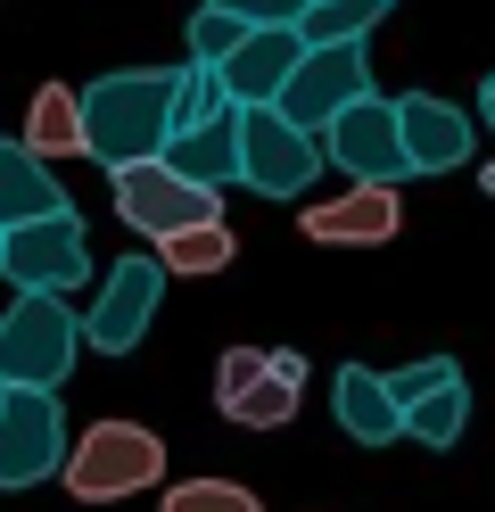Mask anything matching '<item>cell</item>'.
<instances>
[{"mask_svg": "<svg viewBox=\"0 0 495 512\" xmlns=\"http://www.w3.org/2000/svg\"><path fill=\"white\" fill-rule=\"evenodd\" d=\"M50 215H75V199L25 141L0 133V232H25V223H50Z\"/></svg>", "mask_w": 495, "mask_h": 512, "instance_id": "obj_14", "label": "cell"}, {"mask_svg": "<svg viewBox=\"0 0 495 512\" xmlns=\"http://www.w3.org/2000/svg\"><path fill=\"white\" fill-rule=\"evenodd\" d=\"M66 405L42 389H0V488H42L66 471Z\"/></svg>", "mask_w": 495, "mask_h": 512, "instance_id": "obj_7", "label": "cell"}, {"mask_svg": "<svg viewBox=\"0 0 495 512\" xmlns=\"http://www.w3.org/2000/svg\"><path fill=\"white\" fill-rule=\"evenodd\" d=\"M108 199H116V215L132 223L141 240H174V232H198V223H223V199L215 190H198V182H182L165 157H149V166H124V174H108Z\"/></svg>", "mask_w": 495, "mask_h": 512, "instance_id": "obj_5", "label": "cell"}, {"mask_svg": "<svg viewBox=\"0 0 495 512\" xmlns=\"http://www.w3.org/2000/svg\"><path fill=\"white\" fill-rule=\"evenodd\" d=\"M355 100H372V58H363V42H347V50H306L297 58V75H289V91H281V116L297 124V133H330Z\"/></svg>", "mask_w": 495, "mask_h": 512, "instance_id": "obj_8", "label": "cell"}, {"mask_svg": "<svg viewBox=\"0 0 495 512\" xmlns=\"http://www.w3.org/2000/svg\"><path fill=\"white\" fill-rule=\"evenodd\" d=\"M297 58H306V42H297V25H256V34L223 58V100L231 108H281V91L297 75Z\"/></svg>", "mask_w": 495, "mask_h": 512, "instance_id": "obj_11", "label": "cell"}, {"mask_svg": "<svg viewBox=\"0 0 495 512\" xmlns=\"http://www.w3.org/2000/svg\"><path fill=\"white\" fill-rule=\"evenodd\" d=\"M231 116V100H223V75L215 67H174V141H190V133H207V124H223ZM165 141V149H174Z\"/></svg>", "mask_w": 495, "mask_h": 512, "instance_id": "obj_18", "label": "cell"}, {"mask_svg": "<svg viewBox=\"0 0 495 512\" xmlns=\"http://www.w3.org/2000/svg\"><path fill=\"white\" fill-rule=\"evenodd\" d=\"M330 405H339V430L355 446H396L405 438V413H396V397H388V372H372V364H339Z\"/></svg>", "mask_w": 495, "mask_h": 512, "instance_id": "obj_15", "label": "cell"}, {"mask_svg": "<svg viewBox=\"0 0 495 512\" xmlns=\"http://www.w3.org/2000/svg\"><path fill=\"white\" fill-rule=\"evenodd\" d=\"M462 430H471V380H454V389L405 405V438H421V446H454Z\"/></svg>", "mask_w": 495, "mask_h": 512, "instance_id": "obj_21", "label": "cell"}, {"mask_svg": "<svg viewBox=\"0 0 495 512\" xmlns=\"http://www.w3.org/2000/svg\"><path fill=\"white\" fill-rule=\"evenodd\" d=\"M0 248H9V232H0Z\"/></svg>", "mask_w": 495, "mask_h": 512, "instance_id": "obj_30", "label": "cell"}, {"mask_svg": "<svg viewBox=\"0 0 495 512\" xmlns=\"http://www.w3.org/2000/svg\"><path fill=\"white\" fill-rule=\"evenodd\" d=\"M380 25V0H314L306 17H297V42L306 50H347Z\"/></svg>", "mask_w": 495, "mask_h": 512, "instance_id": "obj_19", "label": "cell"}, {"mask_svg": "<svg viewBox=\"0 0 495 512\" xmlns=\"http://www.w3.org/2000/svg\"><path fill=\"white\" fill-rule=\"evenodd\" d=\"M479 116H487V133H495V75L479 83Z\"/></svg>", "mask_w": 495, "mask_h": 512, "instance_id": "obj_28", "label": "cell"}, {"mask_svg": "<svg viewBox=\"0 0 495 512\" xmlns=\"http://www.w3.org/2000/svg\"><path fill=\"white\" fill-rule=\"evenodd\" d=\"M174 141V67H116L83 91V157L108 174L149 166Z\"/></svg>", "mask_w": 495, "mask_h": 512, "instance_id": "obj_1", "label": "cell"}, {"mask_svg": "<svg viewBox=\"0 0 495 512\" xmlns=\"http://www.w3.org/2000/svg\"><path fill=\"white\" fill-rule=\"evenodd\" d=\"M380 9H388V0H380Z\"/></svg>", "mask_w": 495, "mask_h": 512, "instance_id": "obj_31", "label": "cell"}, {"mask_svg": "<svg viewBox=\"0 0 495 512\" xmlns=\"http://www.w3.org/2000/svg\"><path fill=\"white\" fill-rule=\"evenodd\" d=\"M240 42H248V25H240V17L207 9V0L190 9V67H223V58L240 50Z\"/></svg>", "mask_w": 495, "mask_h": 512, "instance_id": "obj_24", "label": "cell"}, {"mask_svg": "<svg viewBox=\"0 0 495 512\" xmlns=\"http://www.w3.org/2000/svg\"><path fill=\"white\" fill-rule=\"evenodd\" d=\"M479 190H487V199H495V157H487V166H479Z\"/></svg>", "mask_w": 495, "mask_h": 512, "instance_id": "obj_29", "label": "cell"}, {"mask_svg": "<svg viewBox=\"0 0 495 512\" xmlns=\"http://www.w3.org/2000/svg\"><path fill=\"white\" fill-rule=\"evenodd\" d=\"M322 157L339 166L347 182H363V190H396L413 166H405V133H396V100H355L339 124L322 133Z\"/></svg>", "mask_w": 495, "mask_h": 512, "instance_id": "obj_10", "label": "cell"}, {"mask_svg": "<svg viewBox=\"0 0 495 512\" xmlns=\"http://www.w3.org/2000/svg\"><path fill=\"white\" fill-rule=\"evenodd\" d=\"M165 166H174L182 182H198V190H215V199H223V182H240L231 116H223V124H207V133H190V141H174V149H165Z\"/></svg>", "mask_w": 495, "mask_h": 512, "instance_id": "obj_17", "label": "cell"}, {"mask_svg": "<svg viewBox=\"0 0 495 512\" xmlns=\"http://www.w3.org/2000/svg\"><path fill=\"white\" fill-rule=\"evenodd\" d=\"M289 413H297V380H281V372H264L256 389H248V405L231 413V422H240V430H281Z\"/></svg>", "mask_w": 495, "mask_h": 512, "instance_id": "obj_25", "label": "cell"}, {"mask_svg": "<svg viewBox=\"0 0 495 512\" xmlns=\"http://www.w3.org/2000/svg\"><path fill=\"white\" fill-rule=\"evenodd\" d=\"M157 298H165V265L157 256H116L91 290V314H83V347L99 356H132L157 323Z\"/></svg>", "mask_w": 495, "mask_h": 512, "instance_id": "obj_6", "label": "cell"}, {"mask_svg": "<svg viewBox=\"0 0 495 512\" xmlns=\"http://www.w3.org/2000/svg\"><path fill=\"white\" fill-rule=\"evenodd\" d=\"M83 356V314L66 298H25L0 314V389H42L58 397V380Z\"/></svg>", "mask_w": 495, "mask_h": 512, "instance_id": "obj_2", "label": "cell"}, {"mask_svg": "<svg viewBox=\"0 0 495 512\" xmlns=\"http://www.w3.org/2000/svg\"><path fill=\"white\" fill-rule=\"evenodd\" d=\"M454 380H462L454 356H421V364H405V372H388V397H396V413H405V405H421V397L454 389Z\"/></svg>", "mask_w": 495, "mask_h": 512, "instance_id": "obj_26", "label": "cell"}, {"mask_svg": "<svg viewBox=\"0 0 495 512\" xmlns=\"http://www.w3.org/2000/svg\"><path fill=\"white\" fill-rule=\"evenodd\" d=\"M33 157H83V91H66V83H42L33 91V108H25V133H17Z\"/></svg>", "mask_w": 495, "mask_h": 512, "instance_id": "obj_16", "label": "cell"}, {"mask_svg": "<svg viewBox=\"0 0 495 512\" xmlns=\"http://www.w3.org/2000/svg\"><path fill=\"white\" fill-rule=\"evenodd\" d=\"M396 223H405L396 190H363V182H347L339 199H314L306 215H297V232L322 240V248H380V240H396Z\"/></svg>", "mask_w": 495, "mask_h": 512, "instance_id": "obj_13", "label": "cell"}, {"mask_svg": "<svg viewBox=\"0 0 495 512\" xmlns=\"http://www.w3.org/2000/svg\"><path fill=\"white\" fill-rule=\"evenodd\" d=\"M207 9H223V17H240L248 34H256V25H297V17L314 9V0H207Z\"/></svg>", "mask_w": 495, "mask_h": 512, "instance_id": "obj_27", "label": "cell"}, {"mask_svg": "<svg viewBox=\"0 0 495 512\" xmlns=\"http://www.w3.org/2000/svg\"><path fill=\"white\" fill-rule=\"evenodd\" d=\"M396 133H405V166L413 174H454L471 166V116L438 91H405L396 100Z\"/></svg>", "mask_w": 495, "mask_h": 512, "instance_id": "obj_12", "label": "cell"}, {"mask_svg": "<svg viewBox=\"0 0 495 512\" xmlns=\"http://www.w3.org/2000/svg\"><path fill=\"white\" fill-rule=\"evenodd\" d=\"M264 372H273V347H223V364H215V405H223V422L248 405V389H256Z\"/></svg>", "mask_w": 495, "mask_h": 512, "instance_id": "obj_22", "label": "cell"}, {"mask_svg": "<svg viewBox=\"0 0 495 512\" xmlns=\"http://www.w3.org/2000/svg\"><path fill=\"white\" fill-rule=\"evenodd\" d=\"M0 273L17 281L25 298H66L91 281V240H83V215H50V223H25L0 248Z\"/></svg>", "mask_w": 495, "mask_h": 512, "instance_id": "obj_9", "label": "cell"}, {"mask_svg": "<svg viewBox=\"0 0 495 512\" xmlns=\"http://www.w3.org/2000/svg\"><path fill=\"white\" fill-rule=\"evenodd\" d=\"M66 488L83 504H116V496H141L165 479V438L141 422H91L75 446H66Z\"/></svg>", "mask_w": 495, "mask_h": 512, "instance_id": "obj_3", "label": "cell"}, {"mask_svg": "<svg viewBox=\"0 0 495 512\" xmlns=\"http://www.w3.org/2000/svg\"><path fill=\"white\" fill-rule=\"evenodd\" d=\"M157 512H264L240 479H182V488H165Z\"/></svg>", "mask_w": 495, "mask_h": 512, "instance_id": "obj_23", "label": "cell"}, {"mask_svg": "<svg viewBox=\"0 0 495 512\" xmlns=\"http://www.w3.org/2000/svg\"><path fill=\"white\" fill-rule=\"evenodd\" d=\"M231 149H240V182L256 199H306L314 174L330 166L314 133H297L281 108H231Z\"/></svg>", "mask_w": 495, "mask_h": 512, "instance_id": "obj_4", "label": "cell"}, {"mask_svg": "<svg viewBox=\"0 0 495 512\" xmlns=\"http://www.w3.org/2000/svg\"><path fill=\"white\" fill-rule=\"evenodd\" d=\"M157 265H165V281H207V273H223L231 265V223H198V232H174L157 248Z\"/></svg>", "mask_w": 495, "mask_h": 512, "instance_id": "obj_20", "label": "cell"}]
</instances>
